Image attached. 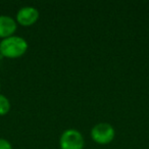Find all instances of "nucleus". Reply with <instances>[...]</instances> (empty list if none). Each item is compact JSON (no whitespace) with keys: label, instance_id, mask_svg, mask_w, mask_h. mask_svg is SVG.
I'll return each mask as SVG.
<instances>
[{"label":"nucleus","instance_id":"nucleus-1","mask_svg":"<svg viewBox=\"0 0 149 149\" xmlns=\"http://www.w3.org/2000/svg\"><path fill=\"white\" fill-rule=\"evenodd\" d=\"M28 42L19 36H11L0 42V54L6 58H19L28 50Z\"/></svg>","mask_w":149,"mask_h":149},{"label":"nucleus","instance_id":"nucleus-2","mask_svg":"<svg viewBox=\"0 0 149 149\" xmlns=\"http://www.w3.org/2000/svg\"><path fill=\"white\" fill-rule=\"evenodd\" d=\"M85 141L80 131L76 129H68L63 131L59 138L60 149H84Z\"/></svg>","mask_w":149,"mask_h":149},{"label":"nucleus","instance_id":"nucleus-3","mask_svg":"<svg viewBox=\"0 0 149 149\" xmlns=\"http://www.w3.org/2000/svg\"><path fill=\"white\" fill-rule=\"evenodd\" d=\"M91 138L94 142L100 145L109 144L116 137L114 128L108 123H99L91 130Z\"/></svg>","mask_w":149,"mask_h":149},{"label":"nucleus","instance_id":"nucleus-4","mask_svg":"<svg viewBox=\"0 0 149 149\" xmlns=\"http://www.w3.org/2000/svg\"><path fill=\"white\" fill-rule=\"evenodd\" d=\"M39 19V11L34 6H24L17 11L15 21L22 27H31Z\"/></svg>","mask_w":149,"mask_h":149},{"label":"nucleus","instance_id":"nucleus-5","mask_svg":"<svg viewBox=\"0 0 149 149\" xmlns=\"http://www.w3.org/2000/svg\"><path fill=\"white\" fill-rule=\"evenodd\" d=\"M17 29V23L15 19L8 15H0V38L6 39L15 36Z\"/></svg>","mask_w":149,"mask_h":149},{"label":"nucleus","instance_id":"nucleus-6","mask_svg":"<svg viewBox=\"0 0 149 149\" xmlns=\"http://www.w3.org/2000/svg\"><path fill=\"white\" fill-rule=\"evenodd\" d=\"M10 110V102L9 99L4 96L3 94L0 93V116H5Z\"/></svg>","mask_w":149,"mask_h":149},{"label":"nucleus","instance_id":"nucleus-7","mask_svg":"<svg viewBox=\"0 0 149 149\" xmlns=\"http://www.w3.org/2000/svg\"><path fill=\"white\" fill-rule=\"evenodd\" d=\"M0 149H13V145L6 139L0 138Z\"/></svg>","mask_w":149,"mask_h":149}]
</instances>
